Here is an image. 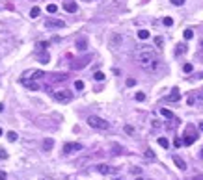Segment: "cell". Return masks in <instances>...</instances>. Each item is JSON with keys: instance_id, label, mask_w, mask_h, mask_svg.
<instances>
[{"instance_id": "6da1fadb", "label": "cell", "mask_w": 203, "mask_h": 180, "mask_svg": "<svg viewBox=\"0 0 203 180\" xmlns=\"http://www.w3.org/2000/svg\"><path fill=\"white\" fill-rule=\"evenodd\" d=\"M142 48H144V50H140V52L136 54V61H138V65H140L145 72H157L159 67H160L159 58H157L151 50H147V46H142Z\"/></svg>"}, {"instance_id": "7a4b0ae2", "label": "cell", "mask_w": 203, "mask_h": 180, "mask_svg": "<svg viewBox=\"0 0 203 180\" xmlns=\"http://www.w3.org/2000/svg\"><path fill=\"white\" fill-rule=\"evenodd\" d=\"M88 125L91 128H97V130H108L110 128V123L104 121L103 117H97V115H90L88 117Z\"/></svg>"}, {"instance_id": "3957f363", "label": "cell", "mask_w": 203, "mask_h": 180, "mask_svg": "<svg viewBox=\"0 0 203 180\" xmlns=\"http://www.w3.org/2000/svg\"><path fill=\"white\" fill-rule=\"evenodd\" d=\"M196 139H198V132L192 125H188L187 130H185V136H183V145H192Z\"/></svg>"}, {"instance_id": "277c9868", "label": "cell", "mask_w": 203, "mask_h": 180, "mask_svg": "<svg viewBox=\"0 0 203 180\" xmlns=\"http://www.w3.org/2000/svg\"><path fill=\"white\" fill-rule=\"evenodd\" d=\"M54 99H56L58 102H62V104H67V102L73 100V93L67 91V89H60V91L54 93Z\"/></svg>"}, {"instance_id": "5b68a950", "label": "cell", "mask_w": 203, "mask_h": 180, "mask_svg": "<svg viewBox=\"0 0 203 180\" xmlns=\"http://www.w3.org/2000/svg\"><path fill=\"white\" fill-rule=\"evenodd\" d=\"M97 171L101 175H116L118 173V167H112V165H106V164H99L97 165Z\"/></svg>"}, {"instance_id": "8992f818", "label": "cell", "mask_w": 203, "mask_h": 180, "mask_svg": "<svg viewBox=\"0 0 203 180\" xmlns=\"http://www.w3.org/2000/svg\"><path fill=\"white\" fill-rule=\"evenodd\" d=\"M76 151H82L80 143H65L63 145V154H71V152H76Z\"/></svg>"}, {"instance_id": "52a82bcc", "label": "cell", "mask_w": 203, "mask_h": 180, "mask_svg": "<svg viewBox=\"0 0 203 180\" xmlns=\"http://www.w3.org/2000/svg\"><path fill=\"white\" fill-rule=\"evenodd\" d=\"M121 41H123L121 33H112V37H110V48H119Z\"/></svg>"}, {"instance_id": "ba28073f", "label": "cell", "mask_w": 203, "mask_h": 180, "mask_svg": "<svg viewBox=\"0 0 203 180\" xmlns=\"http://www.w3.org/2000/svg\"><path fill=\"white\" fill-rule=\"evenodd\" d=\"M65 22L62 19H48L47 20V28H63Z\"/></svg>"}, {"instance_id": "9c48e42d", "label": "cell", "mask_w": 203, "mask_h": 180, "mask_svg": "<svg viewBox=\"0 0 203 180\" xmlns=\"http://www.w3.org/2000/svg\"><path fill=\"white\" fill-rule=\"evenodd\" d=\"M75 46H76V50H78V52H84V50L88 48V39H86V37H80V39H76Z\"/></svg>"}, {"instance_id": "30bf717a", "label": "cell", "mask_w": 203, "mask_h": 180, "mask_svg": "<svg viewBox=\"0 0 203 180\" xmlns=\"http://www.w3.org/2000/svg\"><path fill=\"white\" fill-rule=\"evenodd\" d=\"M21 82H22L24 87H28V89H32V91H37V89H39V84L34 82V80H26V78H22Z\"/></svg>"}, {"instance_id": "8fae6325", "label": "cell", "mask_w": 203, "mask_h": 180, "mask_svg": "<svg viewBox=\"0 0 203 180\" xmlns=\"http://www.w3.org/2000/svg\"><path fill=\"white\" fill-rule=\"evenodd\" d=\"M179 99H181L179 89H173V91H172V95H168V97H166V100H168V102H177Z\"/></svg>"}, {"instance_id": "7c38bea8", "label": "cell", "mask_w": 203, "mask_h": 180, "mask_svg": "<svg viewBox=\"0 0 203 180\" xmlns=\"http://www.w3.org/2000/svg\"><path fill=\"white\" fill-rule=\"evenodd\" d=\"M173 164H175L179 169H187V164H185V160H183L181 156H177V154L173 156Z\"/></svg>"}, {"instance_id": "4fadbf2b", "label": "cell", "mask_w": 203, "mask_h": 180, "mask_svg": "<svg viewBox=\"0 0 203 180\" xmlns=\"http://www.w3.org/2000/svg\"><path fill=\"white\" fill-rule=\"evenodd\" d=\"M63 9L69 11V13H75V11L78 9V6H76L75 2H67V4H63Z\"/></svg>"}, {"instance_id": "5bb4252c", "label": "cell", "mask_w": 203, "mask_h": 180, "mask_svg": "<svg viewBox=\"0 0 203 180\" xmlns=\"http://www.w3.org/2000/svg\"><path fill=\"white\" fill-rule=\"evenodd\" d=\"M24 76H32V80L35 82L37 78H43V76H45V72H43V71H32V72H28V74H24Z\"/></svg>"}, {"instance_id": "9a60e30c", "label": "cell", "mask_w": 203, "mask_h": 180, "mask_svg": "<svg viewBox=\"0 0 203 180\" xmlns=\"http://www.w3.org/2000/svg\"><path fill=\"white\" fill-rule=\"evenodd\" d=\"M37 59H39L41 63H48V52H41V54H37Z\"/></svg>"}, {"instance_id": "2e32d148", "label": "cell", "mask_w": 203, "mask_h": 180, "mask_svg": "<svg viewBox=\"0 0 203 180\" xmlns=\"http://www.w3.org/2000/svg\"><path fill=\"white\" fill-rule=\"evenodd\" d=\"M52 147H54V141H52V139H50V138H48V139H45V141H43V149H45V151H50V149H52Z\"/></svg>"}, {"instance_id": "e0dca14e", "label": "cell", "mask_w": 203, "mask_h": 180, "mask_svg": "<svg viewBox=\"0 0 203 180\" xmlns=\"http://www.w3.org/2000/svg\"><path fill=\"white\" fill-rule=\"evenodd\" d=\"M187 52V45H183V43H179L177 45V50H175V54L179 56V54H185Z\"/></svg>"}, {"instance_id": "ac0fdd59", "label": "cell", "mask_w": 203, "mask_h": 180, "mask_svg": "<svg viewBox=\"0 0 203 180\" xmlns=\"http://www.w3.org/2000/svg\"><path fill=\"white\" fill-rule=\"evenodd\" d=\"M93 78H95V80H97V82H103V80H104V78H106V76H104V72H101V71H97V72H95V74H93Z\"/></svg>"}, {"instance_id": "d6986e66", "label": "cell", "mask_w": 203, "mask_h": 180, "mask_svg": "<svg viewBox=\"0 0 203 180\" xmlns=\"http://www.w3.org/2000/svg\"><path fill=\"white\" fill-rule=\"evenodd\" d=\"M160 113H162L164 117H168V119H173V113H172L170 110H166V108H162V110H160Z\"/></svg>"}, {"instance_id": "ffe728a7", "label": "cell", "mask_w": 203, "mask_h": 180, "mask_svg": "<svg viewBox=\"0 0 203 180\" xmlns=\"http://www.w3.org/2000/svg\"><path fill=\"white\" fill-rule=\"evenodd\" d=\"M159 145H160V147H164V149H168V147H170V143H168V139H166V138H159Z\"/></svg>"}, {"instance_id": "44dd1931", "label": "cell", "mask_w": 203, "mask_h": 180, "mask_svg": "<svg viewBox=\"0 0 203 180\" xmlns=\"http://www.w3.org/2000/svg\"><path fill=\"white\" fill-rule=\"evenodd\" d=\"M37 15H39V7H37V6H34V7L30 9V17H34V19H35Z\"/></svg>"}, {"instance_id": "7402d4cb", "label": "cell", "mask_w": 203, "mask_h": 180, "mask_svg": "<svg viewBox=\"0 0 203 180\" xmlns=\"http://www.w3.org/2000/svg\"><path fill=\"white\" fill-rule=\"evenodd\" d=\"M138 37H140V39H147V37H149V32H147V30H140V32H138Z\"/></svg>"}, {"instance_id": "603a6c76", "label": "cell", "mask_w": 203, "mask_h": 180, "mask_svg": "<svg viewBox=\"0 0 203 180\" xmlns=\"http://www.w3.org/2000/svg\"><path fill=\"white\" fill-rule=\"evenodd\" d=\"M47 11H48V13H56V11H58V6H54V4H48V6H47Z\"/></svg>"}, {"instance_id": "cb8c5ba5", "label": "cell", "mask_w": 203, "mask_h": 180, "mask_svg": "<svg viewBox=\"0 0 203 180\" xmlns=\"http://www.w3.org/2000/svg\"><path fill=\"white\" fill-rule=\"evenodd\" d=\"M183 35H185V39H192V37H194V32L188 28V30H185V33H183Z\"/></svg>"}, {"instance_id": "d4e9b609", "label": "cell", "mask_w": 203, "mask_h": 180, "mask_svg": "<svg viewBox=\"0 0 203 180\" xmlns=\"http://www.w3.org/2000/svg\"><path fill=\"white\" fill-rule=\"evenodd\" d=\"M75 89H78V91L84 89V82H82V80H76V82H75Z\"/></svg>"}, {"instance_id": "484cf974", "label": "cell", "mask_w": 203, "mask_h": 180, "mask_svg": "<svg viewBox=\"0 0 203 180\" xmlns=\"http://www.w3.org/2000/svg\"><path fill=\"white\" fill-rule=\"evenodd\" d=\"M162 22H164L166 26H172V24H173V19H172V17H164V20H162Z\"/></svg>"}, {"instance_id": "4316f807", "label": "cell", "mask_w": 203, "mask_h": 180, "mask_svg": "<svg viewBox=\"0 0 203 180\" xmlns=\"http://www.w3.org/2000/svg\"><path fill=\"white\" fill-rule=\"evenodd\" d=\"M192 69H194V67H192V63H185V67H183V71H185V72H192Z\"/></svg>"}, {"instance_id": "83f0119b", "label": "cell", "mask_w": 203, "mask_h": 180, "mask_svg": "<svg viewBox=\"0 0 203 180\" xmlns=\"http://www.w3.org/2000/svg\"><path fill=\"white\" fill-rule=\"evenodd\" d=\"M155 43H157V46L160 48V46L164 45V39H162V37H155Z\"/></svg>"}, {"instance_id": "f1b7e54d", "label": "cell", "mask_w": 203, "mask_h": 180, "mask_svg": "<svg viewBox=\"0 0 203 180\" xmlns=\"http://www.w3.org/2000/svg\"><path fill=\"white\" fill-rule=\"evenodd\" d=\"M7 139H9V141H15V139H17V134H15V132H7Z\"/></svg>"}, {"instance_id": "f546056e", "label": "cell", "mask_w": 203, "mask_h": 180, "mask_svg": "<svg viewBox=\"0 0 203 180\" xmlns=\"http://www.w3.org/2000/svg\"><path fill=\"white\" fill-rule=\"evenodd\" d=\"M136 100H140V102L145 100V95H144V93H136Z\"/></svg>"}, {"instance_id": "4dcf8cb0", "label": "cell", "mask_w": 203, "mask_h": 180, "mask_svg": "<svg viewBox=\"0 0 203 180\" xmlns=\"http://www.w3.org/2000/svg\"><path fill=\"white\" fill-rule=\"evenodd\" d=\"M145 156H147V158H155V152H153L151 149H147V151H145Z\"/></svg>"}, {"instance_id": "1f68e13d", "label": "cell", "mask_w": 203, "mask_h": 180, "mask_svg": "<svg viewBox=\"0 0 203 180\" xmlns=\"http://www.w3.org/2000/svg\"><path fill=\"white\" fill-rule=\"evenodd\" d=\"M170 2H172L173 6H183V4H185V0H170Z\"/></svg>"}, {"instance_id": "d6a6232c", "label": "cell", "mask_w": 203, "mask_h": 180, "mask_svg": "<svg viewBox=\"0 0 203 180\" xmlns=\"http://www.w3.org/2000/svg\"><path fill=\"white\" fill-rule=\"evenodd\" d=\"M134 84H136V80H132V78H129V80H127V86H129V87H132Z\"/></svg>"}, {"instance_id": "836d02e7", "label": "cell", "mask_w": 203, "mask_h": 180, "mask_svg": "<svg viewBox=\"0 0 203 180\" xmlns=\"http://www.w3.org/2000/svg\"><path fill=\"white\" fill-rule=\"evenodd\" d=\"M0 158H2V160H6V158H7V152H6V151H2V149H0Z\"/></svg>"}, {"instance_id": "e575fe53", "label": "cell", "mask_w": 203, "mask_h": 180, "mask_svg": "<svg viewBox=\"0 0 203 180\" xmlns=\"http://www.w3.org/2000/svg\"><path fill=\"white\" fill-rule=\"evenodd\" d=\"M173 145H175V147H181V145H183V139H175Z\"/></svg>"}, {"instance_id": "d590c367", "label": "cell", "mask_w": 203, "mask_h": 180, "mask_svg": "<svg viewBox=\"0 0 203 180\" xmlns=\"http://www.w3.org/2000/svg\"><path fill=\"white\" fill-rule=\"evenodd\" d=\"M192 180H203V175H196V177H194Z\"/></svg>"}, {"instance_id": "8d00e7d4", "label": "cell", "mask_w": 203, "mask_h": 180, "mask_svg": "<svg viewBox=\"0 0 203 180\" xmlns=\"http://www.w3.org/2000/svg\"><path fill=\"white\" fill-rule=\"evenodd\" d=\"M0 180H6V173L4 171H0Z\"/></svg>"}, {"instance_id": "74e56055", "label": "cell", "mask_w": 203, "mask_h": 180, "mask_svg": "<svg viewBox=\"0 0 203 180\" xmlns=\"http://www.w3.org/2000/svg\"><path fill=\"white\" fill-rule=\"evenodd\" d=\"M200 130L203 132V123H200Z\"/></svg>"}, {"instance_id": "f35d334b", "label": "cell", "mask_w": 203, "mask_h": 180, "mask_svg": "<svg viewBox=\"0 0 203 180\" xmlns=\"http://www.w3.org/2000/svg\"><path fill=\"white\" fill-rule=\"evenodd\" d=\"M0 112H4V104H0Z\"/></svg>"}, {"instance_id": "ab89813d", "label": "cell", "mask_w": 203, "mask_h": 180, "mask_svg": "<svg viewBox=\"0 0 203 180\" xmlns=\"http://www.w3.org/2000/svg\"><path fill=\"white\" fill-rule=\"evenodd\" d=\"M200 156H201V158H203V149H201V152H200Z\"/></svg>"}, {"instance_id": "60d3db41", "label": "cell", "mask_w": 203, "mask_h": 180, "mask_svg": "<svg viewBox=\"0 0 203 180\" xmlns=\"http://www.w3.org/2000/svg\"><path fill=\"white\" fill-rule=\"evenodd\" d=\"M136 180H144V178H142V177H138V178H136Z\"/></svg>"}, {"instance_id": "b9f144b4", "label": "cell", "mask_w": 203, "mask_h": 180, "mask_svg": "<svg viewBox=\"0 0 203 180\" xmlns=\"http://www.w3.org/2000/svg\"><path fill=\"white\" fill-rule=\"evenodd\" d=\"M41 180H52V178H41Z\"/></svg>"}, {"instance_id": "7bdbcfd3", "label": "cell", "mask_w": 203, "mask_h": 180, "mask_svg": "<svg viewBox=\"0 0 203 180\" xmlns=\"http://www.w3.org/2000/svg\"><path fill=\"white\" fill-rule=\"evenodd\" d=\"M0 136H2V128H0Z\"/></svg>"}, {"instance_id": "ee69618b", "label": "cell", "mask_w": 203, "mask_h": 180, "mask_svg": "<svg viewBox=\"0 0 203 180\" xmlns=\"http://www.w3.org/2000/svg\"><path fill=\"white\" fill-rule=\"evenodd\" d=\"M114 180H121V178H114Z\"/></svg>"}]
</instances>
